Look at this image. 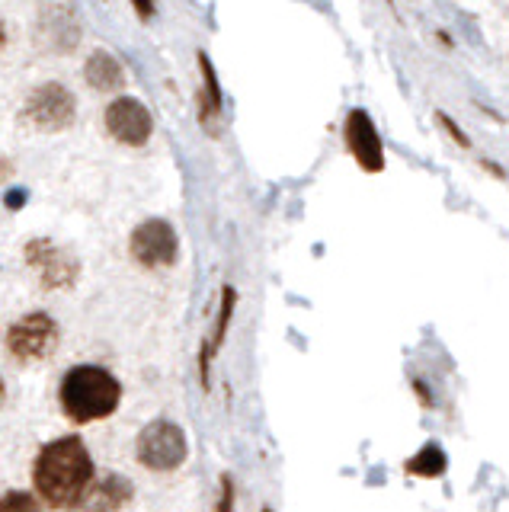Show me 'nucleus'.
Returning a JSON list of instances; mask_svg holds the SVG:
<instances>
[{
	"label": "nucleus",
	"instance_id": "1",
	"mask_svg": "<svg viewBox=\"0 0 509 512\" xmlns=\"http://www.w3.org/2000/svg\"><path fill=\"white\" fill-rule=\"evenodd\" d=\"M29 477H33V493L42 506L74 512L84 506L93 480H97V464H93L87 442L77 432H68V436L42 442Z\"/></svg>",
	"mask_w": 509,
	"mask_h": 512
},
{
	"label": "nucleus",
	"instance_id": "2",
	"mask_svg": "<svg viewBox=\"0 0 509 512\" xmlns=\"http://www.w3.org/2000/svg\"><path fill=\"white\" fill-rule=\"evenodd\" d=\"M122 404V381L106 365H71L58 381V407L74 426H93L109 420Z\"/></svg>",
	"mask_w": 509,
	"mask_h": 512
},
{
	"label": "nucleus",
	"instance_id": "3",
	"mask_svg": "<svg viewBox=\"0 0 509 512\" xmlns=\"http://www.w3.org/2000/svg\"><path fill=\"white\" fill-rule=\"evenodd\" d=\"M61 343V324L49 311H26L4 330V352L17 365H42Z\"/></svg>",
	"mask_w": 509,
	"mask_h": 512
},
{
	"label": "nucleus",
	"instance_id": "4",
	"mask_svg": "<svg viewBox=\"0 0 509 512\" xmlns=\"http://www.w3.org/2000/svg\"><path fill=\"white\" fill-rule=\"evenodd\" d=\"M189 458V436L180 423L157 416L145 423L135 439V461L151 474H173L180 471Z\"/></svg>",
	"mask_w": 509,
	"mask_h": 512
},
{
	"label": "nucleus",
	"instance_id": "5",
	"mask_svg": "<svg viewBox=\"0 0 509 512\" xmlns=\"http://www.w3.org/2000/svg\"><path fill=\"white\" fill-rule=\"evenodd\" d=\"M23 260L29 269L39 272L42 292H68V288H74L77 279H81V263H77L65 247H58L49 237L26 240Z\"/></svg>",
	"mask_w": 509,
	"mask_h": 512
},
{
	"label": "nucleus",
	"instance_id": "6",
	"mask_svg": "<svg viewBox=\"0 0 509 512\" xmlns=\"http://www.w3.org/2000/svg\"><path fill=\"white\" fill-rule=\"evenodd\" d=\"M129 256L141 269H170L180 260V234L167 218H148L129 234Z\"/></svg>",
	"mask_w": 509,
	"mask_h": 512
},
{
	"label": "nucleus",
	"instance_id": "7",
	"mask_svg": "<svg viewBox=\"0 0 509 512\" xmlns=\"http://www.w3.org/2000/svg\"><path fill=\"white\" fill-rule=\"evenodd\" d=\"M77 103L74 93L61 84H42L26 96L20 109V122L36 128V132H65L74 125Z\"/></svg>",
	"mask_w": 509,
	"mask_h": 512
},
{
	"label": "nucleus",
	"instance_id": "8",
	"mask_svg": "<svg viewBox=\"0 0 509 512\" xmlns=\"http://www.w3.org/2000/svg\"><path fill=\"white\" fill-rule=\"evenodd\" d=\"M103 125L109 138H116L125 148H145L154 135L151 109L135 96H119V100L109 103L103 112Z\"/></svg>",
	"mask_w": 509,
	"mask_h": 512
},
{
	"label": "nucleus",
	"instance_id": "9",
	"mask_svg": "<svg viewBox=\"0 0 509 512\" xmlns=\"http://www.w3.org/2000/svg\"><path fill=\"white\" fill-rule=\"evenodd\" d=\"M343 141L365 173L385 170V141H381L378 128L365 109H349V116L343 122Z\"/></svg>",
	"mask_w": 509,
	"mask_h": 512
},
{
	"label": "nucleus",
	"instance_id": "10",
	"mask_svg": "<svg viewBox=\"0 0 509 512\" xmlns=\"http://www.w3.org/2000/svg\"><path fill=\"white\" fill-rule=\"evenodd\" d=\"M135 500V484L122 474H109L103 480H93L81 512H119Z\"/></svg>",
	"mask_w": 509,
	"mask_h": 512
},
{
	"label": "nucleus",
	"instance_id": "11",
	"mask_svg": "<svg viewBox=\"0 0 509 512\" xmlns=\"http://www.w3.org/2000/svg\"><path fill=\"white\" fill-rule=\"evenodd\" d=\"M84 77H87V84L93 90H100V93H116V90L125 87V68L119 64L116 55L103 52V48H97V52L87 58Z\"/></svg>",
	"mask_w": 509,
	"mask_h": 512
},
{
	"label": "nucleus",
	"instance_id": "12",
	"mask_svg": "<svg viewBox=\"0 0 509 512\" xmlns=\"http://www.w3.org/2000/svg\"><path fill=\"white\" fill-rule=\"evenodd\" d=\"M199 71H202V90H199V122L209 128L215 119L221 116V106H225V96H221V84H218V74H215V64L209 61V55L199 52Z\"/></svg>",
	"mask_w": 509,
	"mask_h": 512
},
{
	"label": "nucleus",
	"instance_id": "13",
	"mask_svg": "<svg viewBox=\"0 0 509 512\" xmlns=\"http://www.w3.org/2000/svg\"><path fill=\"white\" fill-rule=\"evenodd\" d=\"M445 468H449V458H445V452L436 445V442H426L417 455H410L404 461V471L413 474V477H426V480H436L445 474Z\"/></svg>",
	"mask_w": 509,
	"mask_h": 512
},
{
	"label": "nucleus",
	"instance_id": "14",
	"mask_svg": "<svg viewBox=\"0 0 509 512\" xmlns=\"http://www.w3.org/2000/svg\"><path fill=\"white\" fill-rule=\"evenodd\" d=\"M234 314H237V288L234 285H221V298H218V311H215V327L209 333V343L215 349V356L221 352V346H225V340H228Z\"/></svg>",
	"mask_w": 509,
	"mask_h": 512
},
{
	"label": "nucleus",
	"instance_id": "15",
	"mask_svg": "<svg viewBox=\"0 0 509 512\" xmlns=\"http://www.w3.org/2000/svg\"><path fill=\"white\" fill-rule=\"evenodd\" d=\"M0 512H45V506L33 490H7L0 493Z\"/></svg>",
	"mask_w": 509,
	"mask_h": 512
},
{
	"label": "nucleus",
	"instance_id": "16",
	"mask_svg": "<svg viewBox=\"0 0 509 512\" xmlns=\"http://www.w3.org/2000/svg\"><path fill=\"white\" fill-rule=\"evenodd\" d=\"M234 503H237V484L234 477L225 471L218 477V503H215V512H234Z\"/></svg>",
	"mask_w": 509,
	"mask_h": 512
},
{
	"label": "nucleus",
	"instance_id": "17",
	"mask_svg": "<svg viewBox=\"0 0 509 512\" xmlns=\"http://www.w3.org/2000/svg\"><path fill=\"white\" fill-rule=\"evenodd\" d=\"M212 359H215V349L209 343V336H205L202 346H199V384H202V391H212Z\"/></svg>",
	"mask_w": 509,
	"mask_h": 512
},
{
	"label": "nucleus",
	"instance_id": "18",
	"mask_svg": "<svg viewBox=\"0 0 509 512\" xmlns=\"http://www.w3.org/2000/svg\"><path fill=\"white\" fill-rule=\"evenodd\" d=\"M436 122L442 125V132L449 135V138H452V141L458 144V148H465V151L471 148V138H468L465 132H461V125H458V122H455L452 116H445V112H436Z\"/></svg>",
	"mask_w": 509,
	"mask_h": 512
},
{
	"label": "nucleus",
	"instance_id": "19",
	"mask_svg": "<svg viewBox=\"0 0 509 512\" xmlns=\"http://www.w3.org/2000/svg\"><path fill=\"white\" fill-rule=\"evenodd\" d=\"M132 7H135V13L141 16V20H154V13H157L154 0H132Z\"/></svg>",
	"mask_w": 509,
	"mask_h": 512
},
{
	"label": "nucleus",
	"instance_id": "20",
	"mask_svg": "<svg viewBox=\"0 0 509 512\" xmlns=\"http://www.w3.org/2000/svg\"><path fill=\"white\" fill-rule=\"evenodd\" d=\"M4 202H7L10 212H17V208H23V202H26V189H7Z\"/></svg>",
	"mask_w": 509,
	"mask_h": 512
},
{
	"label": "nucleus",
	"instance_id": "21",
	"mask_svg": "<svg viewBox=\"0 0 509 512\" xmlns=\"http://www.w3.org/2000/svg\"><path fill=\"white\" fill-rule=\"evenodd\" d=\"M10 176H13V164H10L7 157H0V186H4Z\"/></svg>",
	"mask_w": 509,
	"mask_h": 512
},
{
	"label": "nucleus",
	"instance_id": "22",
	"mask_svg": "<svg viewBox=\"0 0 509 512\" xmlns=\"http://www.w3.org/2000/svg\"><path fill=\"white\" fill-rule=\"evenodd\" d=\"M4 404H7V381L0 375V410H4Z\"/></svg>",
	"mask_w": 509,
	"mask_h": 512
},
{
	"label": "nucleus",
	"instance_id": "23",
	"mask_svg": "<svg viewBox=\"0 0 509 512\" xmlns=\"http://www.w3.org/2000/svg\"><path fill=\"white\" fill-rule=\"evenodd\" d=\"M4 42H7V32H4V26H0V48H4Z\"/></svg>",
	"mask_w": 509,
	"mask_h": 512
},
{
	"label": "nucleus",
	"instance_id": "24",
	"mask_svg": "<svg viewBox=\"0 0 509 512\" xmlns=\"http://www.w3.org/2000/svg\"><path fill=\"white\" fill-rule=\"evenodd\" d=\"M260 512H273V509H269V506H263V509H260Z\"/></svg>",
	"mask_w": 509,
	"mask_h": 512
}]
</instances>
